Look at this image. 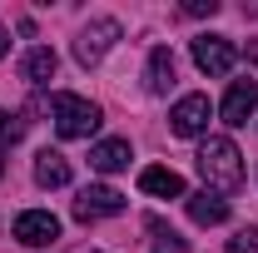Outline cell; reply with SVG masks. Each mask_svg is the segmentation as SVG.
Here are the masks:
<instances>
[{"mask_svg":"<svg viewBox=\"0 0 258 253\" xmlns=\"http://www.w3.org/2000/svg\"><path fill=\"white\" fill-rule=\"evenodd\" d=\"M15 238H20L25 248H45V243L60 238V219H55L50 209H30V214L15 219Z\"/></svg>","mask_w":258,"mask_h":253,"instance_id":"8992f818","label":"cell"},{"mask_svg":"<svg viewBox=\"0 0 258 253\" xmlns=\"http://www.w3.org/2000/svg\"><path fill=\"white\" fill-rule=\"evenodd\" d=\"M194 65L219 80V75L233 70V45H228L224 35H199V40H194Z\"/></svg>","mask_w":258,"mask_h":253,"instance_id":"52a82bcc","label":"cell"},{"mask_svg":"<svg viewBox=\"0 0 258 253\" xmlns=\"http://www.w3.org/2000/svg\"><path fill=\"white\" fill-rule=\"evenodd\" d=\"M50 114H55V129H60V139H90L99 129V104L80 95H55L50 99Z\"/></svg>","mask_w":258,"mask_h":253,"instance_id":"7a4b0ae2","label":"cell"},{"mask_svg":"<svg viewBox=\"0 0 258 253\" xmlns=\"http://www.w3.org/2000/svg\"><path fill=\"white\" fill-rule=\"evenodd\" d=\"M0 174H5V159H0Z\"/></svg>","mask_w":258,"mask_h":253,"instance_id":"ffe728a7","label":"cell"},{"mask_svg":"<svg viewBox=\"0 0 258 253\" xmlns=\"http://www.w3.org/2000/svg\"><path fill=\"white\" fill-rule=\"evenodd\" d=\"M189 199V219L199 223V228H214V223H224L228 219V199H219V194H184Z\"/></svg>","mask_w":258,"mask_h":253,"instance_id":"8fae6325","label":"cell"},{"mask_svg":"<svg viewBox=\"0 0 258 253\" xmlns=\"http://www.w3.org/2000/svg\"><path fill=\"white\" fill-rule=\"evenodd\" d=\"M35 184L40 189H64L70 184V159L60 149H40L35 154Z\"/></svg>","mask_w":258,"mask_h":253,"instance_id":"9c48e42d","label":"cell"},{"mask_svg":"<svg viewBox=\"0 0 258 253\" xmlns=\"http://www.w3.org/2000/svg\"><path fill=\"white\" fill-rule=\"evenodd\" d=\"M184 15H219V0H189Z\"/></svg>","mask_w":258,"mask_h":253,"instance_id":"ac0fdd59","label":"cell"},{"mask_svg":"<svg viewBox=\"0 0 258 253\" xmlns=\"http://www.w3.org/2000/svg\"><path fill=\"white\" fill-rule=\"evenodd\" d=\"M149 228H154V253H189V243H184L174 228H164L159 219H149Z\"/></svg>","mask_w":258,"mask_h":253,"instance_id":"9a60e30c","label":"cell"},{"mask_svg":"<svg viewBox=\"0 0 258 253\" xmlns=\"http://www.w3.org/2000/svg\"><path fill=\"white\" fill-rule=\"evenodd\" d=\"M114 40H119V20L99 15V20H90V25L80 30V40H75V60H80V65H99L104 55H109Z\"/></svg>","mask_w":258,"mask_h":253,"instance_id":"3957f363","label":"cell"},{"mask_svg":"<svg viewBox=\"0 0 258 253\" xmlns=\"http://www.w3.org/2000/svg\"><path fill=\"white\" fill-rule=\"evenodd\" d=\"M20 70H25V80H30V85H50V80H55V70H60V60H55V50H50V45H35Z\"/></svg>","mask_w":258,"mask_h":253,"instance_id":"5bb4252c","label":"cell"},{"mask_svg":"<svg viewBox=\"0 0 258 253\" xmlns=\"http://www.w3.org/2000/svg\"><path fill=\"white\" fill-rule=\"evenodd\" d=\"M174 85V50L169 45H154L149 50V70H144V90L149 95H164Z\"/></svg>","mask_w":258,"mask_h":253,"instance_id":"30bf717a","label":"cell"},{"mask_svg":"<svg viewBox=\"0 0 258 253\" xmlns=\"http://www.w3.org/2000/svg\"><path fill=\"white\" fill-rule=\"evenodd\" d=\"M253 109H258V85H253V80H233V85H228V95H224V109H219V114H224V124H228V129H243Z\"/></svg>","mask_w":258,"mask_h":253,"instance_id":"ba28073f","label":"cell"},{"mask_svg":"<svg viewBox=\"0 0 258 253\" xmlns=\"http://www.w3.org/2000/svg\"><path fill=\"white\" fill-rule=\"evenodd\" d=\"M109 214H124V194L109 189V184H90V189H80L75 199V219L90 223V219H109Z\"/></svg>","mask_w":258,"mask_h":253,"instance_id":"5b68a950","label":"cell"},{"mask_svg":"<svg viewBox=\"0 0 258 253\" xmlns=\"http://www.w3.org/2000/svg\"><path fill=\"white\" fill-rule=\"evenodd\" d=\"M20 139H25V119L10 114V109H0V149H10V144H20Z\"/></svg>","mask_w":258,"mask_h":253,"instance_id":"2e32d148","label":"cell"},{"mask_svg":"<svg viewBox=\"0 0 258 253\" xmlns=\"http://www.w3.org/2000/svg\"><path fill=\"white\" fill-rule=\"evenodd\" d=\"M224 253H258V228H238V233L228 238Z\"/></svg>","mask_w":258,"mask_h":253,"instance_id":"e0dca14e","label":"cell"},{"mask_svg":"<svg viewBox=\"0 0 258 253\" xmlns=\"http://www.w3.org/2000/svg\"><path fill=\"white\" fill-rule=\"evenodd\" d=\"M0 55H10V35L0 30Z\"/></svg>","mask_w":258,"mask_h":253,"instance_id":"d6986e66","label":"cell"},{"mask_svg":"<svg viewBox=\"0 0 258 253\" xmlns=\"http://www.w3.org/2000/svg\"><path fill=\"white\" fill-rule=\"evenodd\" d=\"M199 174H204L209 194H233L243 184V154H238V144L224 139V134L204 139L199 144Z\"/></svg>","mask_w":258,"mask_h":253,"instance_id":"6da1fadb","label":"cell"},{"mask_svg":"<svg viewBox=\"0 0 258 253\" xmlns=\"http://www.w3.org/2000/svg\"><path fill=\"white\" fill-rule=\"evenodd\" d=\"M129 139H104V144H95L90 149V169H99V174H119V169H129Z\"/></svg>","mask_w":258,"mask_h":253,"instance_id":"7c38bea8","label":"cell"},{"mask_svg":"<svg viewBox=\"0 0 258 253\" xmlns=\"http://www.w3.org/2000/svg\"><path fill=\"white\" fill-rule=\"evenodd\" d=\"M139 189L154 194V199H184V179H179L174 169H159V164H154V169L139 174Z\"/></svg>","mask_w":258,"mask_h":253,"instance_id":"4fadbf2b","label":"cell"},{"mask_svg":"<svg viewBox=\"0 0 258 253\" xmlns=\"http://www.w3.org/2000/svg\"><path fill=\"white\" fill-rule=\"evenodd\" d=\"M209 119H214L209 95H184L179 104H174V114H169V129H174L179 139H194V134H204V129H209Z\"/></svg>","mask_w":258,"mask_h":253,"instance_id":"277c9868","label":"cell"}]
</instances>
